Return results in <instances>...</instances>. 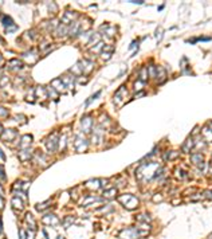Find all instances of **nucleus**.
Listing matches in <instances>:
<instances>
[{
    "mask_svg": "<svg viewBox=\"0 0 212 239\" xmlns=\"http://www.w3.org/2000/svg\"><path fill=\"white\" fill-rule=\"evenodd\" d=\"M159 169V164L150 163V164H142L138 171H137V179L138 180H148L152 179L153 175H156V171Z\"/></svg>",
    "mask_w": 212,
    "mask_h": 239,
    "instance_id": "f257e3e1",
    "label": "nucleus"
},
{
    "mask_svg": "<svg viewBox=\"0 0 212 239\" xmlns=\"http://www.w3.org/2000/svg\"><path fill=\"white\" fill-rule=\"evenodd\" d=\"M146 234H148V231L141 233V231L137 230V228L130 227V228H125V230H122L118 234V237H120V239H138L141 237H145Z\"/></svg>",
    "mask_w": 212,
    "mask_h": 239,
    "instance_id": "f03ea898",
    "label": "nucleus"
},
{
    "mask_svg": "<svg viewBox=\"0 0 212 239\" xmlns=\"http://www.w3.org/2000/svg\"><path fill=\"white\" fill-rule=\"evenodd\" d=\"M118 201L128 210H134L136 207H138V199L133 195H122L118 197Z\"/></svg>",
    "mask_w": 212,
    "mask_h": 239,
    "instance_id": "7ed1b4c3",
    "label": "nucleus"
},
{
    "mask_svg": "<svg viewBox=\"0 0 212 239\" xmlns=\"http://www.w3.org/2000/svg\"><path fill=\"white\" fill-rule=\"evenodd\" d=\"M56 144H58V137H56V134H54V136L50 137L46 143V147H47V149H49V152H54V150L56 149Z\"/></svg>",
    "mask_w": 212,
    "mask_h": 239,
    "instance_id": "20e7f679",
    "label": "nucleus"
},
{
    "mask_svg": "<svg viewBox=\"0 0 212 239\" xmlns=\"http://www.w3.org/2000/svg\"><path fill=\"white\" fill-rule=\"evenodd\" d=\"M42 222H43L45 224H49V226H52V224L55 226V224H58V223H59V220L56 219V216H55V215H52V214L46 215V216L42 219Z\"/></svg>",
    "mask_w": 212,
    "mask_h": 239,
    "instance_id": "39448f33",
    "label": "nucleus"
},
{
    "mask_svg": "<svg viewBox=\"0 0 212 239\" xmlns=\"http://www.w3.org/2000/svg\"><path fill=\"white\" fill-rule=\"evenodd\" d=\"M92 125H93L92 117H89V116L83 117V118H82V129L85 130V132H89L90 128H92Z\"/></svg>",
    "mask_w": 212,
    "mask_h": 239,
    "instance_id": "423d86ee",
    "label": "nucleus"
},
{
    "mask_svg": "<svg viewBox=\"0 0 212 239\" xmlns=\"http://www.w3.org/2000/svg\"><path fill=\"white\" fill-rule=\"evenodd\" d=\"M12 207L15 208V210H20V211H22L23 208H24V204H23V201L20 200L19 196H15V197L12 199Z\"/></svg>",
    "mask_w": 212,
    "mask_h": 239,
    "instance_id": "0eeeda50",
    "label": "nucleus"
},
{
    "mask_svg": "<svg viewBox=\"0 0 212 239\" xmlns=\"http://www.w3.org/2000/svg\"><path fill=\"white\" fill-rule=\"evenodd\" d=\"M87 147L86 141L85 140H77L75 141V150L77 152H82V150H85Z\"/></svg>",
    "mask_w": 212,
    "mask_h": 239,
    "instance_id": "6e6552de",
    "label": "nucleus"
},
{
    "mask_svg": "<svg viewBox=\"0 0 212 239\" xmlns=\"http://www.w3.org/2000/svg\"><path fill=\"white\" fill-rule=\"evenodd\" d=\"M51 86H52V89H55V90H63L66 85L63 83L62 79H55L51 82Z\"/></svg>",
    "mask_w": 212,
    "mask_h": 239,
    "instance_id": "1a4fd4ad",
    "label": "nucleus"
},
{
    "mask_svg": "<svg viewBox=\"0 0 212 239\" xmlns=\"http://www.w3.org/2000/svg\"><path fill=\"white\" fill-rule=\"evenodd\" d=\"M26 220H27V223L30 224V228H31L32 231H35V228H36V224H35V220H34V216L31 214H26Z\"/></svg>",
    "mask_w": 212,
    "mask_h": 239,
    "instance_id": "9d476101",
    "label": "nucleus"
},
{
    "mask_svg": "<svg viewBox=\"0 0 212 239\" xmlns=\"http://www.w3.org/2000/svg\"><path fill=\"white\" fill-rule=\"evenodd\" d=\"M99 183H101V180H90L86 183V187L92 188V190H99V187H101Z\"/></svg>",
    "mask_w": 212,
    "mask_h": 239,
    "instance_id": "9b49d317",
    "label": "nucleus"
},
{
    "mask_svg": "<svg viewBox=\"0 0 212 239\" xmlns=\"http://www.w3.org/2000/svg\"><path fill=\"white\" fill-rule=\"evenodd\" d=\"M31 141H32V137L31 136H28V134H27V136H23L22 137V145H20V147L24 149V148H27L30 144H31Z\"/></svg>",
    "mask_w": 212,
    "mask_h": 239,
    "instance_id": "f8f14e48",
    "label": "nucleus"
},
{
    "mask_svg": "<svg viewBox=\"0 0 212 239\" xmlns=\"http://www.w3.org/2000/svg\"><path fill=\"white\" fill-rule=\"evenodd\" d=\"M16 136V132H15V130H5V132L4 133H3V139H4V140H12L13 139V137H15Z\"/></svg>",
    "mask_w": 212,
    "mask_h": 239,
    "instance_id": "ddd939ff",
    "label": "nucleus"
},
{
    "mask_svg": "<svg viewBox=\"0 0 212 239\" xmlns=\"http://www.w3.org/2000/svg\"><path fill=\"white\" fill-rule=\"evenodd\" d=\"M203 134H204V137H206V141H208V143H212V130H210L208 128H204V129H203Z\"/></svg>",
    "mask_w": 212,
    "mask_h": 239,
    "instance_id": "4468645a",
    "label": "nucleus"
},
{
    "mask_svg": "<svg viewBox=\"0 0 212 239\" xmlns=\"http://www.w3.org/2000/svg\"><path fill=\"white\" fill-rule=\"evenodd\" d=\"M75 18H77L75 13L73 15V12H67L65 15V18H63V23H65V24H66V23H70L73 19H75Z\"/></svg>",
    "mask_w": 212,
    "mask_h": 239,
    "instance_id": "2eb2a0df",
    "label": "nucleus"
},
{
    "mask_svg": "<svg viewBox=\"0 0 212 239\" xmlns=\"http://www.w3.org/2000/svg\"><path fill=\"white\" fill-rule=\"evenodd\" d=\"M116 195H117V190H116V188H112V190L105 191L103 196H105V197H109V199H112V197H114Z\"/></svg>",
    "mask_w": 212,
    "mask_h": 239,
    "instance_id": "dca6fc26",
    "label": "nucleus"
},
{
    "mask_svg": "<svg viewBox=\"0 0 212 239\" xmlns=\"http://www.w3.org/2000/svg\"><path fill=\"white\" fill-rule=\"evenodd\" d=\"M2 22H3V24H4L5 27L13 24V23H12V19L9 18V16H3V18H2Z\"/></svg>",
    "mask_w": 212,
    "mask_h": 239,
    "instance_id": "f3484780",
    "label": "nucleus"
},
{
    "mask_svg": "<svg viewBox=\"0 0 212 239\" xmlns=\"http://www.w3.org/2000/svg\"><path fill=\"white\" fill-rule=\"evenodd\" d=\"M71 223H74V218H71V216H67V219L65 220V223H63V226H65V227H69Z\"/></svg>",
    "mask_w": 212,
    "mask_h": 239,
    "instance_id": "a211bd4d",
    "label": "nucleus"
},
{
    "mask_svg": "<svg viewBox=\"0 0 212 239\" xmlns=\"http://www.w3.org/2000/svg\"><path fill=\"white\" fill-rule=\"evenodd\" d=\"M49 204H50V200L46 201V203H43V204H36V210H38V211L43 210V208H46V206H49Z\"/></svg>",
    "mask_w": 212,
    "mask_h": 239,
    "instance_id": "6ab92c4d",
    "label": "nucleus"
},
{
    "mask_svg": "<svg viewBox=\"0 0 212 239\" xmlns=\"http://www.w3.org/2000/svg\"><path fill=\"white\" fill-rule=\"evenodd\" d=\"M0 181H5V173L2 165H0Z\"/></svg>",
    "mask_w": 212,
    "mask_h": 239,
    "instance_id": "aec40b11",
    "label": "nucleus"
},
{
    "mask_svg": "<svg viewBox=\"0 0 212 239\" xmlns=\"http://www.w3.org/2000/svg\"><path fill=\"white\" fill-rule=\"evenodd\" d=\"M47 90H49V93H50V96H51V97H54V98H58V93H56L55 90H51V87H49Z\"/></svg>",
    "mask_w": 212,
    "mask_h": 239,
    "instance_id": "412c9836",
    "label": "nucleus"
},
{
    "mask_svg": "<svg viewBox=\"0 0 212 239\" xmlns=\"http://www.w3.org/2000/svg\"><path fill=\"white\" fill-rule=\"evenodd\" d=\"M161 200H163V197H161V195H159V194H157V195H154V197H153V201H154V203H159V201H161Z\"/></svg>",
    "mask_w": 212,
    "mask_h": 239,
    "instance_id": "4be33fe9",
    "label": "nucleus"
},
{
    "mask_svg": "<svg viewBox=\"0 0 212 239\" xmlns=\"http://www.w3.org/2000/svg\"><path fill=\"white\" fill-rule=\"evenodd\" d=\"M19 237H20V239H27L26 238V231L24 230H20L19 231Z\"/></svg>",
    "mask_w": 212,
    "mask_h": 239,
    "instance_id": "5701e85b",
    "label": "nucleus"
},
{
    "mask_svg": "<svg viewBox=\"0 0 212 239\" xmlns=\"http://www.w3.org/2000/svg\"><path fill=\"white\" fill-rule=\"evenodd\" d=\"M0 116H2V117H5V116H8V112H7L5 109H2V107H0Z\"/></svg>",
    "mask_w": 212,
    "mask_h": 239,
    "instance_id": "b1692460",
    "label": "nucleus"
},
{
    "mask_svg": "<svg viewBox=\"0 0 212 239\" xmlns=\"http://www.w3.org/2000/svg\"><path fill=\"white\" fill-rule=\"evenodd\" d=\"M2 208H4V200H3V197L0 196V210H2Z\"/></svg>",
    "mask_w": 212,
    "mask_h": 239,
    "instance_id": "393cba45",
    "label": "nucleus"
},
{
    "mask_svg": "<svg viewBox=\"0 0 212 239\" xmlns=\"http://www.w3.org/2000/svg\"><path fill=\"white\" fill-rule=\"evenodd\" d=\"M34 237H35V235H34V233L31 234V233L28 231V237H27V239H34Z\"/></svg>",
    "mask_w": 212,
    "mask_h": 239,
    "instance_id": "a878e982",
    "label": "nucleus"
},
{
    "mask_svg": "<svg viewBox=\"0 0 212 239\" xmlns=\"http://www.w3.org/2000/svg\"><path fill=\"white\" fill-rule=\"evenodd\" d=\"M3 231V228H2V218H0V233Z\"/></svg>",
    "mask_w": 212,
    "mask_h": 239,
    "instance_id": "bb28decb",
    "label": "nucleus"
},
{
    "mask_svg": "<svg viewBox=\"0 0 212 239\" xmlns=\"http://www.w3.org/2000/svg\"><path fill=\"white\" fill-rule=\"evenodd\" d=\"M3 63V56H2V54H0V65Z\"/></svg>",
    "mask_w": 212,
    "mask_h": 239,
    "instance_id": "cd10ccee",
    "label": "nucleus"
},
{
    "mask_svg": "<svg viewBox=\"0 0 212 239\" xmlns=\"http://www.w3.org/2000/svg\"><path fill=\"white\" fill-rule=\"evenodd\" d=\"M0 195H3V190H2V188H0Z\"/></svg>",
    "mask_w": 212,
    "mask_h": 239,
    "instance_id": "c85d7f7f",
    "label": "nucleus"
},
{
    "mask_svg": "<svg viewBox=\"0 0 212 239\" xmlns=\"http://www.w3.org/2000/svg\"><path fill=\"white\" fill-rule=\"evenodd\" d=\"M210 126H211V128H212V122H211V124H210Z\"/></svg>",
    "mask_w": 212,
    "mask_h": 239,
    "instance_id": "c756f323",
    "label": "nucleus"
}]
</instances>
